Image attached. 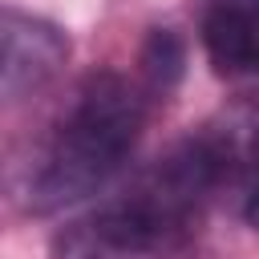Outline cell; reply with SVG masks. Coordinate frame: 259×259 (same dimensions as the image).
<instances>
[{
	"label": "cell",
	"mask_w": 259,
	"mask_h": 259,
	"mask_svg": "<svg viewBox=\"0 0 259 259\" xmlns=\"http://www.w3.org/2000/svg\"><path fill=\"white\" fill-rule=\"evenodd\" d=\"M206 130H190L121 194L57 231L49 259H194L210 198L235 182Z\"/></svg>",
	"instance_id": "cell-1"
},
{
	"label": "cell",
	"mask_w": 259,
	"mask_h": 259,
	"mask_svg": "<svg viewBox=\"0 0 259 259\" xmlns=\"http://www.w3.org/2000/svg\"><path fill=\"white\" fill-rule=\"evenodd\" d=\"M146 109L150 93L138 77L113 69L89 73L65 97L24 170V206L49 214L97 194L134 154Z\"/></svg>",
	"instance_id": "cell-2"
},
{
	"label": "cell",
	"mask_w": 259,
	"mask_h": 259,
	"mask_svg": "<svg viewBox=\"0 0 259 259\" xmlns=\"http://www.w3.org/2000/svg\"><path fill=\"white\" fill-rule=\"evenodd\" d=\"M69 61V36L45 20L8 8L4 12V97L24 101L53 85Z\"/></svg>",
	"instance_id": "cell-3"
},
{
	"label": "cell",
	"mask_w": 259,
	"mask_h": 259,
	"mask_svg": "<svg viewBox=\"0 0 259 259\" xmlns=\"http://www.w3.org/2000/svg\"><path fill=\"white\" fill-rule=\"evenodd\" d=\"M198 40L223 77H259V0H206Z\"/></svg>",
	"instance_id": "cell-4"
},
{
	"label": "cell",
	"mask_w": 259,
	"mask_h": 259,
	"mask_svg": "<svg viewBox=\"0 0 259 259\" xmlns=\"http://www.w3.org/2000/svg\"><path fill=\"white\" fill-rule=\"evenodd\" d=\"M182 40L170 32V28H154L146 49H142V65H138V85L150 93V101L166 97L178 77H182Z\"/></svg>",
	"instance_id": "cell-5"
},
{
	"label": "cell",
	"mask_w": 259,
	"mask_h": 259,
	"mask_svg": "<svg viewBox=\"0 0 259 259\" xmlns=\"http://www.w3.org/2000/svg\"><path fill=\"white\" fill-rule=\"evenodd\" d=\"M243 214H247V223L259 231V186L251 190V198H247V206H243Z\"/></svg>",
	"instance_id": "cell-6"
}]
</instances>
